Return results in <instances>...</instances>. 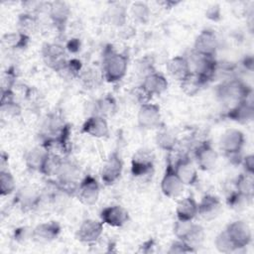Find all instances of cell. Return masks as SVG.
<instances>
[{
    "instance_id": "74e56055",
    "label": "cell",
    "mask_w": 254,
    "mask_h": 254,
    "mask_svg": "<svg viewBox=\"0 0 254 254\" xmlns=\"http://www.w3.org/2000/svg\"><path fill=\"white\" fill-rule=\"evenodd\" d=\"M16 188V182L13 175L6 169L0 171V193L2 196L11 194Z\"/></svg>"
},
{
    "instance_id": "52a82bcc",
    "label": "cell",
    "mask_w": 254,
    "mask_h": 254,
    "mask_svg": "<svg viewBox=\"0 0 254 254\" xmlns=\"http://www.w3.org/2000/svg\"><path fill=\"white\" fill-rule=\"evenodd\" d=\"M184 184L178 177L174 163L171 161L170 158H168L167 164H166V169L163 175V178L161 180V190L162 192L171 198L178 197L183 190H184Z\"/></svg>"
},
{
    "instance_id": "f6af8a7d",
    "label": "cell",
    "mask_w": 254,
    "mask_h": 254,
    "mask_svg": "<svg viewBox=\"0 0 254 254\" xmlns=\"http://www.w3.org/2000/svg\"><path fill=\"white\" fill-rule=\"evenodd\" d=\"M240 164H242L245 173L254 175V156L252 154L246 155L244 158H242Z\"/></svg>"
},
{
    "instance_id": "60d3db41",
    "label": "cell",
    "mask_w": 254,
    "mask_h": 254,
    "mask_svg": "<svg viewBox=\"0 0 254 254\" xmlns=\"http://www.w3.org/2000/svg\"><path fill=\"white\" fill-rule=\"evenodd\" d=\"M16 70L13 66L7 68L2 75V89L1 90H12L16 80Z\"/></svg>"
},
{
    "instance_id": "d6a6232c",
    "label": "cell",
    "mask_w": 254,
    "mask_h": 254,
    "mask_svg": "<svg viewBox=\"0 0 254 254\" xmlns=\"http://www.w3.org/2000/svg\"><path fill=\"white\" fill-rule=\"evenodd\" d=\"M17 26H18L19 32L30 36L31 34L37 31L39 26V21L34 14L24 12L18 16Z\"/></svg>"
},
{
    "instance_id": "6da1fadb",
    "label": "cell",
    "mask_w": 254,
    "mask_h": 254,
    "mask_svg": "<svg viewBox=\"0 0 254 254\" xmlns=\"http://www.w3.org/2000/svg\"><path fill=\"white\" fill-rule=\"evenodd\" d=\"M128 68V59L124 54L118 53L111 45H107L103 50L102 74L103 78L110 83L121 80Z\"/></svg>"
},
{
    "instance_id": "8d00e7d4",
    "label": "cell",
    "mask_w": 254,
    "mask_h": 254,
    "mask_svg": "<svg viewBox=\"0 0 254 254\" xmlns=\"http://www.w3.org/2000/svg\"><path fill=\"white\" fill-rule=\"evenodd\" d=\"M130 12L132 17L139 23H147L150 19V15H151V10L149 8V6L147 5V3L145 2H141V1H137L132 3L131 7H130Z\"/></svg>"
},
{
    "instance_id": "ba28073f",
    "label": "cell",
    "mask_w": 254,
    "mask_h": 254,
    "mask_svg": "<svg viewBox=\"0 0 254 254\" xmlns=\"http://www.w3.org/2000/svg\"><path fill=\"white\" fill-rule=\"evenodd\" d=\"M75 194L77 198L85 205H93L97 202L100 194V186L97 180L91 176H84L77 187Z\"/></svg>"
},
{
    "instance_id": "e575fe53",
    "label": "cell",
    "mask_w": 254,
    "mask_h": 254,
    "mask_svg": "<svg viewBox=\"0 0 254 254\" xmlns=\"http://www.w3.org/2000/svg\"><path fill=\"white\" fill-rule=\"evenodd\" d=\"M78 78L81 79L82 84L86 88H96L104 79L102 70L100 71L93 67H89L85 70H82Z\"/></svg>"
},
{
    "instance_id": "7dc6e473",
    "label": "cell",
    "mask_w": 254,
    "mask_h": 254,
    "mask_svg": "<svg viewBox=\"0 0 254 254\" xmlns=\"http://www.w3.org/2000/svg\"><path fill=\"white\" fill-rule=\"evenodd\" d=\"M155 246V241L153 239H149L147 241H145L141 246H140V251L144 252V253H149L152 252V248Z\"/></svg>"
},
{
    "instance_id": "3957f363",
    "label": "cell",
    "mask_w": 254,
    "mask_h": 254,
    "mask_svg": "<svg viewBox=\"0 0 254 254\" xmlns=\"http://www.w3.org/2000/svg\"><path fill=\"white\" fill-rule=\"evenodd\" d=\"M245 144V136L238 129H228L220 137L219 146L225 157L232 164H240L241 152Z\"/></svg>"
},
{
    "instance_id": "ab89813d",
    "label": "cell",
    "mask_w": 254,
    "mask_h": 254,
    "mask_svg": "<svg viewBox=\"0 0 254 254\" xmlns=\"http://www.w3.org/2000/svg\"><path fill=\"white\" fill-rule=\"evenodd\" d=\"M214 245L216 249L221 253H231L237 250V248L235 247L234 243L232 242V240L230 239L225 230L217 234L214 240Z\"/></svg>"
},
{
    "instance_id": "e0dca14e",
    "label": "cell",
    "mask_w": 254,
    "mask_h": 254,
    "mask_svg": "<svg viewBox=\"0 0 254 254\" xmlns=\"http://www.w3.org/2000/svg\"><path fill=\"white\" fill-rule=\"evenodd\" d=\"M62 227L58 221L52 220L40 223L32 229L31 239L37 243L45 244L56 240L61 234Z\"/></svg>"
},
{
    "instance_id": "f1b7e54d",
    "label": "cell",
    "mask_w": 254,
    "mask_h": 254,
    "mask_svg": "<svg viewBox=\"0 0 254 254\" xmlns=\"http://www.w3.org/2000/svg\"><path fill=\"white\" fill-rule=\"evenodd\" d=\"M30 36L25 35L19 31L11 32L3 35L2 44L10 50H24L28 47Z\"/></svg>"
},
{
    "instance_id": "cb8c5ba5",
    "label": "cell",
    "mask_w": 254,
    "mask_h": 254,
    "mask_svg": "<svg viewBox=\"0 0 254 254\" xmlns=\"http://www.w3.org/2000/svg\"><path fill=\"white\" fill-rule=\"evenodd\" d=\"M50 157V152L43 146L32 148L25 155V163L29 170L43 174L47 161Z\"/></svg>"
},
{
    "instance_id": "4316f807",
    "label": "cell",
    "mask_w": 254,
    "mask_h": 254,
    "mask_svg": "<svg viewBox=\"0 0 254 254\" xmlns=\"http://www.w3.org/2000/svg\"><path fill=\"white\" fill-rule=\"evenodd\" d=\"M177 219L192 220L197 215V202L193 196L182 198L176 207Z\"/></svg>"
},
{
    "instance_id": "d4e9b609",
    "label": "cell",
    "mask_w": 254,
    "mask_h": 254,
    "mask_svg": "<svg viewBox=\"0 0 254 254\" xmlns=\"http://www.w3.org/2000/svg\"><path fill=\"white\" fill-rule=\"evenodd\" d=\"M141 86L150 96H153L165 92L169 86V82L162 73L152 71L144 76Z\"/></svg>"
},
{
    "instance_id": "9a60e30c",
    "label": "cell",
    "mask_w": 254,
    "mask_h": 254,
    "mask_svg": "<svg viewBox=\"0 0 254 254\" xmlns=\"http://www.w3.org/2000/svg\"><path fill=\"white\" fill-rule=\"evenodd\" d=\"M218 49V40L214 31L210 29L202 30L194 40L192 51L206 57H213Z\"/></svg>"
},
{
    "instance_id": "2e32d148",
    "label": "cell",
    "mask_w": 254,
    "mask_h": 254,
    "mask_svg": "<svg viewBox=\"0 0 254 254\" xmlns=\"http://www.w3.org/2000/svg\"><path fill=\"white\" fill-rule=\"evenodd\" d=\"M103 222L100 220L87 218L84 219L79 225L75 236L76 239L82 243L92 244L95 243L102 235Z\"/></svg>"
},
{
    "instance_id": "83f0119b",
    "label": "cell",
    "mask_w": 254,
    "mask_h": 254,
    "mask_svg": "<svg viewBox=\"0 0 254 254\" xmlns=\"http://www.w3.org/2000/svg\"><path fill=\"white\" fill-rule=\"evenodd\" d=\"M233 183L236 190L243 198H245L246 200H250L253 198V195H254L253 175L244 172L243 174H240Z\"/></svg>"
},
{
    "instance_id": "ee69618b",
    "label": "cell",
    "mask_w": 254,
    "mask_h": 254,
    "mask_svg": "<svg viewBox=\"0 0 254 254\" xmlns=\"http://www.w3.org/2000/svg\"><path fill=\"white\" fill-rule=\"evenodd\" d=\"M32 237V230L26 226L19 227L14 231V239L20 243L25 242L27 239Z\"/></svg>"
},
{
    "instance_id": "7c38bea8",
    "label": "cell",
    "mask_w": 254,
    "mask_h": 254,
    "mask_svg": "<svg viewBox=\"0 0 254 254\" xmlns=\"http://www.w3.org/2000/svg\"><path fill=\"white\" fill-rule=\"evenodd\" d=\"M49 17L52 24L60 35H63L65 31V27L70 16V8L64 1H54L48 5Z\"/></svg>"
},
{
    "instance_id": "5bb4252c",
    "label": "cell",
    "mask_w": 254,
    "mask_h": 254,
    "mask_svg": "<svg viewBox=\"0 0 254 254\" xmlns=\"http://www.w3.org/2000/svg\"><path fill=\"white\" fill-rule=\"evenodd\" d=\"M65 48L57 43H46L42 47V58L47 66L57 71L67 60Z\"/></svg>"
},
{
    "instance_id": "ffe728a7",
    "label": "cell",
    "mask_w": 254,
    "mask_h": 254,
    "mask_svg": "<svg viewBox=\"0 0 254 254\" xmlns=\"http://www.w3.org/2000/svg\"><path fill=\"white\" fill-rule=\"evenodd\" d=\"M175 171L186 186H195L198 182L197 170L189 156H182L174 164Z\"/></svg>"
},
{
    "instance_id": "4dcf8cb0",
    "label": "cell",
    "mask_w": 254,
    "mask_h": 254,
    "mask_svg": "<svg viewBox=\"0 0 254 254\" xmlns=\"http://www.w3.org/2000/svg\"><path fill=\"white\" fill-rule=\"evenodd\" d=\"M82 71V63L78 59L66 60L64 64L56 71L62 78L70 80L79 77Z\"/></svg>"
},
{
    "instance_id": "7a4b0ae2",
    "label": "cell",
    "mask_w": 254,
    "mask_h": 254,
    "mask_svg": "<svg viewBox=\"0 0 254 254\" xmlns=\"http://www.w3.org/2000/svg\"><path fill=\"white\" fill-rule=\"evenodd\" d=\"M218 100L226 105L234 104L252 97V89L238 78H231L221 82L216 88Z\"/></svg>"
},
{
    "instance_id": "ac0fdd59",
    "label": "cell",
    "mask_w": 254,
    "mask_h": 254,
    "mask_svg": "<svg viewBox=\"0 0 254 254\" xmlns=\"http://www.w3.org/2000/svg\"><path fill=\"white\" fill-rule=\"evenodd\" d=\"M224 116L227 119L240 124H246L252 121L254 117V105L252 97L244 99L229 107Z\"/></svg>"
},
{
    "instance_id": "8fae6325",
    "label": "cell",
    "mask_w": 254,
    "mask_h": 254,
    "mask_svg": "<svg viewBox=\"0 0 254 254\" xmlns=\"http://www.w3.org/2000/svg\"><path fill=\"white\" fill-rule=\"evenodd\" d=\"M237 250L248 246L252 240V232L249 225L243 220H235L224 229Z\"/></svg>"
},
{
    "instance_id": "277c9868",
    "label": "cell",
    "mask_w": 254,
    "mask_h": 254,
    "mask_svg": "<svg viewBox=\"0 0 254 254\" xmlns=\"http://www.w3.org/2000/svg\"><path fill=\"white\" fill-rule=\"evenodd\" d=\"M79 167L74 162L64 158L56 174L57 183L62 188V190L69 195L75 194L77 187L81 180H79Z\"/></svg>"
},
{
    "instance_id": "d590c367",
    "label": "cell",
    "mask_w": 254,
    "mask_h": 254,
    "mask_svg": "<svg viewBox=\"0 0 254 254\" xmlns=\"http://www.w3.org/2000/svg\"><path fill=\"white\" fill-rule=\"evenodd\" d=\"M106 17L108 21L117 27H123L126 24V17H127V11L124 6L120 4H116L111 6L107 13Z\"/></svg>"
},
{
    "instance_id": "484cf974",
    "label": "cell",
    "mask_w": 254,
    "mask_h": 254,
    "mask_svg": "<svg viewBox=\"0 0 254 254\" xmlns=\"http://www.w3.org/2000/svg\"><path fill=\"white\" fill-rule=\"evenodd\" d=\"M168 73L175 79L181 81L186 76H188L190 71V66L187 57L176 56L170 59L166 64Z\"/></svg>"
},
{
    "instance_id": "7402d4cb",
    "label": "cell",
    "mask_w": 254,
    "mask_h": 254,
    "mask_svg": "<svg viewBox=\"0 0 254 254\" xmlns=\"http://www.w3.org/2000/svg\"><path fill=\"white\" fill-rule=\"evenodd\" d=\"M222 204L220 199L213 194H204L197 203V214L204 220H212L221 212Z\"/></svg>"
},
{
    "instance_id": "d6986e66",
    "label": "cell",
    "mask_w": 254,
    "mask_h": 254,
    "mask_svg": "<svg viewBox=\"0 0 254 254\" xmlns=\"http://www.w3.org/2000/svg\"><path fill=\"white\" fill-rule=\"evenodd\" d=\"M43 198V193L33 187H23L15 195V203L23 211H30L39 206Z\"/></svg>"
},
{
    "instance_id": "44dd1931",
    "label": "cell",
    "mask_w": 254,
    "mask_h": 254,
    "mask_svg": "<svg viewBox=\"0 0 254 254\" xmlns=\"http://www.w3.org/2000/svg\"><path fill=\"white\" fill-rule=\"evenodd\" d=\"M100 220L103 224L112 227H121L129 220V213L127 209L121 205H109L101 210Z\"/></svg>"
},
{
    "instance_id": "f35d334b",
    "label": "cell",
    "mask_w": 254,
    "mask_h": 254,
    "mask_svg": "<svg viewBox=\"0 0 254 254\" xmlns=\"http://www.w3.org/2000/svg\"><path fill=\"white\" fill-rule=\"evenodd\" d=\"M194 224L195 223H193L192 220L177 219V221L175 222L174 227H173V232L178 239L185 241L188 238V236L190 234V232L192 231Z\"/></svg>"
},
{
    "instance_id": "4fadbf2b",
    "label": "cell",
    "mask_w": 254,
    "mask_h": 254,
    "mask_svg": "<svg viewBox=\"0 0 254 254\" xmlns=\"http://www.w3.org/2000/svg\"><path fill=\"white\" fill-rule=\"evenodd\" d=\"M194 159L200 170L210 171L217 164L218 154L209 141H203L194 149Z\"/></svg>"
},
{
    "instance_id": "9c48e42d",
    "label": "cell",
    "mask_w": 254,
    "mask_h": 254,
    "mask_svg": "<svg viewBox=\"0 0 254 254\" xmlns=\"http://www.w3.org/2000/svg\"><path fill=\"white\" fill-rule=\"evenodd\" d=\"M123 171V161L120 154L117 151H113L109 154L106 161L104 162L100 177L101 181L105 186H111L121 177Z\"/></svg>"
},
{
    "instance_id": "8992f818",
    "label": "cell",
    "mask_w": 254,
    "mask_h": 254,
    "mask_svg": "<svg viewBox=\"0 0 254 254\" xmlns=\"http://www.w3.org/2000/svg\"><path fill=\"white\" fill-rule=\"evenodd\" d=\"M154 165L155 157L150 150H138L131 159V175L134 178H146L153 174Z\"/></svg>"
},
{
    "instance_id": "7bdbcfd3",
    "label": "cell",
    "mask_w": 254,
    "mask_h": 254,
    "mask_svg": "<svg viewBox=\"0 0 254 254\" xmlns=\"http://www.w3.org/2000/svg\"><path fill=\"white\" fill-rule=\"evenodd\" d=\"M205 17L213 22H218L221 19V8L219 4H211L205 10Z\"/></svg>"
},
{
    "instance_id": "b9f144b4",
    "label": "cell",
    "mask_w": 254,
    "mask_h": 254,
    "mask_svg": "<svg viewBox=\"0 0 254 254\" xmlns=\"http://www.w3.org/2000/svg\"><path fill=\"white\" fill-rule=\"evenodd\" d=\"M195 252V250L190 247L187 242L181 240V239H177L176 241L172 242V244L170 245V248L168 250V253L171 254H176V253H192Z\"/></svg>"
},
{
    "instance_id": "bcb514c9",
    "label": "cell",
    "mask_w": 254,
    "mask_h": 254,
    "mask_svg": "<svg viewBox=\"0 0 254 254\" xmlns=\"http://www.w3.org/2000/svg\"><path fill=\"white\" fill-rule=\"evenodd\" d=\"M65 50H67L69 53L75 54L80 50V41L78 39H70L65 46Z\"/></svg>"
},
{
    "instance_id": "1f68e13d",
    "label": "cell",
    "mask_w": 254,
    "mask_h": 254,
    "mask_svg": "<svg viewBox=\"0 0 254 254\" xmlns=\"http://www.w3.org/2000/svg\"><path fill=\"white\" fill-rule=\"evenodd\" d=\"M156 144L160 149L171 153L175 150L178 144L177 135L171 129H161L156 135Z\"/></svg>"
},
{
    "instance_id": "836d02e7",
    "label": "cell",
    "mask_w": 254,
    "mask_h": 254,
    "mask_svg": "<svg viewBox=\"0 0 254 254\" xmlns=\"http://www.w3.org/2000/svg\"><path fill=\"white\" fill-rule=\"evenodd\" d=\"M203 85L204 83L193 72H190L188 76L180 81L182 91L188 96H194L197 94Z\"/></svg>"
},
{
    "instance_id": "30bf717a",
    "label": "cell",
    "mask_w": 254,
    "mask_h": 254,
    "mask_svg": "<svg viewBox=\"0 0 254 254\" xmlns=\"http://www.w3.org/2000/svg\"><path fill=\"white\" fill-rule=\"evenodd\" d=\"M161 108L158 104L148 102L140 105L137 114V122L140 128L147 130L157 128L161 125Z\"/></svg>"
},
{
    "instance_id": "f546056e",
    "label": "cell",
    "mask_w": 254,
    "mask_h": 254,
    "mask_svg": "<svg viewBox=\"0 0 254 254\" xmlns=\"http://www.w3.org/2000/svg\"><path fill=\"white\" fill-rule=\"evenodd\" d=\"M94 110L95 114L93 115H99L104 118L110 117L117 111V102L112 95L107 94L95 101Z\"/></svg>"
},
{
    "instance_id": "c3c4849f",
    "label": "cell",
    "mask_w": 254,
    "mask_h": 254,
    "mask_svg": "<svg viewBox=\"0 0 254 254\" xmlns=\"http://www.w3.org/2000/svg\"><path fill=\"white\" fill-rule=\"evenodd\" d=\"M160 5H163L164 6V8H168V9H170V8H173L174 6H176V5H178L180 2H174V1H163V2H158Z\"/></svg>"
},
{
    "instance_id": "5b68a950",
    "label": "cell",
    "mask_w": 254,
    "mask_h": 254,
    "mask_svg": "<svg viewBox=\"0 0 254 254\" xmlns=\"http://www.w3.org/2000/svg\"><path fill=\"white\" fill-rule=\"evenodd\" d=\"M187 59L190 66V71L196 74L204 84L212 80L217 70V63L213 57L202 56L191 51L190 58Z\"/></svg>"
},
{
    "instance_id": "603a6c76",
    "label": "cell",
    "mask_w": 254,
    "mask_h": 254,
    "mask_svg": "<svg viewBox=\"0 0 254 254\" xmlns=\"http://www.w3.org/2000/svg\"><path fill=\"white\" fill-rule=\"evenodd\" d=\"M80 132L94 138H105L109 135V126L106 118L99 115H91L81 125Z\"/></svg>"
}]
</instances>
